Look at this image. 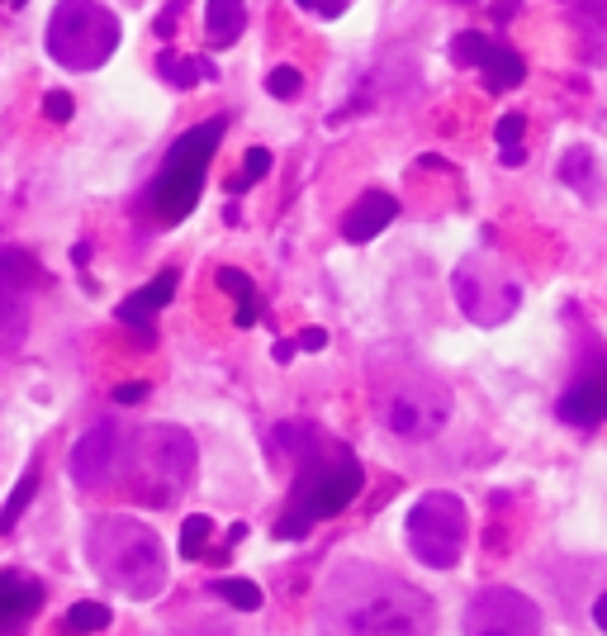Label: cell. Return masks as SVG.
Returning <instances> with one entry per match:
<instances>
[{"label": "cell", "instance_id": "4316f807", "mask_svg": "<svg viewBox=\"0 0 607 636\" xmlns=\"http://www.w3.org/2000/svg\"><path fill=\"white\" fill-rule=\"evenodd\" d=\"M266 91H271L276 100H295V96L304 91L299 67H271V77H266Z\"/></svg>", "mask_w": 607, "mask_h": 636}, {"label": "cell", "instance_id": "5b68a950", "mask_svg": "<svg viewBox=\"0 0 607 636\" xmlns=\"http://www.w3.org/2000/svg\"><path fill=\"white\" fill-rule=\"evenodd\" d=\"M228 133V119H209V123H195L181 138L171 143V152L162 157V167L142 190V205L157 223H181L195 205H200V190H205V167L209 157L219 152Z\"/></svg>", "mask_w": 607, "mask_h": 636}, {"label": "cell", "instance_id": "ac0fdd59", "mask_svg": "<svg viewBox=\"0 0 607 636\" xmlns=\"http://www.w3.org/2000/svg\"><path fill=\"white\" fill-rule=\"evenodd\" d=\"M569 20H575L584 58L588 62H607V0H579Z\"/></svg>", "mask_w": 607, "mask_h": 636}, {"label": "cell", "instance_id": "d6986e66", "mask_svg": "<svg viewBox=\"0 0 607 636\" xmlns=\"http://www.w3.org/2000/svg\"><path fill=\"white\" fill-rule=\"evenodd\" d=\"M242 24H247V6H242V0H209V6H205V33H209L213 48L238 43Z\"/></svg>", "mask_w": 607, "mask_h": 636}, {"label": "cell", "instance_id": "8fae6325", "mask_svg": "<svg viewBox=\"0 0 607 636\" xmlns=\"http://www.w3.org/2000/svg\"><path fill=\"white\" fill-rule=\"evenodd\" d=\"M466 636H541V608L508 585H489L470 598Z\"/></svg>", "mask_w": 607, "mask_h": 636}, {"label": "cell", "instance_id": "5bb4252c", "mask_svg": "<svg viewBox=\"0 0 607 636\" xmlns=\"http://www.w3.org/2000/svg\"><path fill=\"white\" fill-rule=\"evenodd\" d=\"M176 286H181V271H176V267H167L162 276H152L148 286L133 290V295L119 305V324H129L133 332H142V338L152 342V338H157V314L171 305Z\"/></svg>", "mask_w": 607, "mask_h": 636}, {"label": "cell", "instance_id": "d6a6232c", "mask_svg": "<svg viewBox=\"0 0 607 636\" xmlns=\"http://www.w3.org/2000/svg\"><path fill=\"white\" fill-rule=\"evenodd\" d=\"M304 10H318V14H342L347 10V0H299Z\"/></svg>", "mask_w": 607, "mask_h": 636}, {"label": "cell", "instance_id": "f546056e", "mask_svg": "<svg viewBox=\"0 0 607 636\" xmlns=\"http://www.w3.org/2000/svg\"><path fill=\"white\" fill-rule=\"evenodd\" d=\"M71 110H77V100H71L67 91H52V96H43V115H48L52 123H67V119H71Z\"/></svg>", "mask_w": 607, "mask_h": 636}, {"label": "cell", "instance_id": "ba28073f", "mask_svg": "<svg viewBox=\"0 0 607 636\" xmlns=\"http://www.w3.org/2000/svg\"><path fill=\"white\" fill-rule=\"evenodd\" d=\"M404 533H408V551H414L427 570H456L460 556H466V541H470L466 504L446 489L422 494V499L408 508Z\"/></svg>", "mask_w": 607, "mask_h": 636}, {"label": "cell", "instance_id": "277c9868", "mask_svg": "<svg viewBox=\"0 0 607 636\" xmlns=\"http://www.w3.org/2000/svg\"><path fill=\"white\" fill-rule=\"evenodd\" d=\"M375 414L404 441H432L451 423V390L432 370L399 357L395 370L375 366Z\"/></svg>", "mask_w": 607, "mask_h": 636}, {"label": "cell", "instance_id": "cb8c5ba5", "mask_svg": "<svg viewBox=\"0 0 607 636\" xmlns=\"http://www.w3.org/2000/svg\"><path fill=\"white\" fill-rule=\"evenodd\" d=\"M110 627V608L96 604V598H81V604L67 608V632L71 636H91V632H105Z\"/></svg>", "mask_w": 607, "mask_h": 636}, {"label": "cell", "instance_id": "30bf717a", "mask_svg": "<svg viewBox=\"0 0 607 636\" xmlns=\"http://www.w3.org/2000/svg\"><path fill=\"white\" fill-rule=\"evenodd\" d=\"M39 261L20 247H0V361H10L20 351L29 332V295L43 286Z\"/></svg>", "mask_w": 607, "mask_h": 636}, {"label": "cell", "instance_id": "d590c367", "mask_svg": "<svg viewBox=\"0 0 607 636\" xmlns=\"http://www.w3.org/2000/svg\"><path fill=\"white\" fill-rule=\"evenodd\" d=\"M523 157H527L523 148H504V167H523Z\"/></svg>", "mask_w": 607, "mask_h": 636}, {"label": "cell", "instance_id": "484cf974", "mask_svg": "<svg viewBox=\"0 0 607 636\" xmlns=\"http://www.w3.org/2000/svg\"><path fill=\"white\" fill-rule=\"evenodd\" d=\"M560 181H569V186H579L584 196H588V181H594V157H588L584 148H575L565 157V167H560Z\"/></svg>", "mask_w": 607, "mask_h": 636}, {"label": "cell", "instance_id": "d4e9b609", "mask_svg": "<svg viewBox=\"0 0 607 636\" xmlns=\"http://www.w3.org/2000/svg\"><path fill=\"white\" fill-rule=\"evenodd\" d=\"M209 541H213V523H209L205 514H190V518L181 523V556H186V560H200V556L209 551Z\"/></svg>", "mask_w": 607, "mask_h": 636}, {"label": "cell", "instance_id": "4fadbf2b", "mask_svg": "<svg viewBox=\"0 0 607 636\" xmlns=\"http://www.w3.org/2000/svg\"><path fill=\"white\" fill-rule=\"evenodd\" d=\"M451 62L456 67H479V77H485L489 91H513V86H523V77H527V62L517 58L513 48L485 39V33H456Z\"/></svg>", "mask_w": 607, "mask_h": 636}, {"label": "cell", "instance_id": "52a82bcc", "mask_svg": "<svg viewBox=\"0 0 607 636\" xmlns=\"http://www.w3.org/2000/svg\"><path fill=\"white\" fill-rule=\"evenodd\" d=\"M119 48V14L100 0H58L48 14V58L67 72H96Z\"/></svg>", "mask_w": 607, "mask_h": 636}, {"label": "cell", "instance_id": "2e32d148", "mask_svg": "<svg viewBox=\"0 0 607 636\" xmlns=\"http://www.w3.org/2000/svg\"><path fill=\"white\" fill-rule=\"evenodd\" d=\"M43 608V585L33 575L6 570L0 575V636H14L33 623V613Z\"/></svg>", "mask_w": 607, "mask_h": 636}, {"label": "cell", "instance_id": "7402d4cb", "mask_svg": "<svg viewBox=\"0 0 607 636\" xmlns=\"http://www.w3.org/2000/svg\"><path fill=\"white\" fill-rule=\"evenodd\" d=\"M39 494V466H29L24 475H20V485L10 489V499H6V508H0V533H14V523H20V514L29 508V499Z\"/></svg>", "mask_w": 607, "mask_h": 636}, {"label": "cell", "instance_id": "8992f818", "mask_svg": "<svg viewBox=\"0 0 607 636\" xmlns=\"http://www.w3.org/2000/svg\"><path fill=\"white\" fill-rule=\"evenodd\" d=\"M123 470H129V489L142 504L181 499L195 480V437L186 428H171V423L138 428L123 441Z\"/></svg>", "mask_w": 607, "mask_h": 636}, {"label": "cell", "instance_id": "7a4b0ae2", "mask_svg": "<svg viewBox=\"0 0 607 636\" xmlns=\"http://www.w3.org/2000/svg\"><path fill=\"white\" fill-rule=\"evenodd\" d=\"M295 461H299V470L290 485V508L276 518V537H290V541L309 533L314 523L337 518L366 485V470L351 456V447H342V441H332L324 433H318Z\"/></svg>", "mask_w": 607, "mask_h": 636}, {"label": "cell", "instance_id": "8d00e7d4", "mask_svg": "<svg viewBox=\"0 0 607 636\" xmlns=\"http://www.w3.org/2000/svg\"><path fill=\"white\" fill-rule=\"evenodd\" d=\"M513 10H517V0H498V6H494V20H508Z\"/></svg>", "mask_w": 607, "mask_h": 636}, {"label": "cell", "instance_id": "7c38bea8", "mask_svg": "<svg viewBox=\"0 0 607 636\" xmlns=\"http://www.w3.org/2000/svg\"><path fill=\"white\" fill-rule=\"evenodd\" d=\"M119 466H123V433L115 418H100L71 447V480H77V489H105V485H115Z\"/></svg>", "mask_w": 607, "mask_h": 636}, {"label": "cell", "instance_id": "e0dca14e", "mask_svg": "<svg viewBox=\"0 0 607 636\" xmlns=\"http://www.w3.org/2000/svg\"><path fill=\"white\" fill-rule=\"evenodd\" d=\"M395 215H399V200L389 196V190H366V196L347 209L342 238H347V242H370V238H380L385 228L395 223Z\"/></svg>", "mask_w": 607, "mask_h": 636}, {"label": "cell", "instance_id": "e575fe53", "mask_svg": "<svg viewBox=\"0 0 607 636\" xmlns=\"http://www.w3.org/2000/svg\"><path fill=\"white\" fill-rule=\"evenodd\" d=\"M594 623L607 632V594H598V604H594Z\"/></svg>", "mask_w": 607, "mask_h": 636}, {"label": "cell", "instance_id": "74e56055", "mask_svg": "<svg viewBox=\"0 0 607 636\" xmlns=\"http://www.w3.org/2000/svg\"><path fill=\"white\" fill-rule=\"evenodd\" d=\"M456 6H475V0H456Z\"/></svg>", "mask_w": 607, "mask_h": 636}, {"label": "cell", "instance_id": "9c48e42d", "mask_svg": "<svg viewBox=\"0 0 607 636\" xmlns=\"http://www.w3.org/2000/svg\"><path fill=\"white\" fill-rule=\"evenodd\" d=\"M451 290H456L460 314L479 328L508 324L517 314V305H523V286H517L513 271L489 252H475V257L460 261L456 276H451Z\"/></svg>", "mask_w": 607, "mask_h": 636}, {"label": "cell", "instance_id": "83f0119b", "mask_svg": "<svg viewBox=\"0 0 607 636\" xmlns=\"http://www.w3.org/2000/svg\"><path fill=\"white\" fill-rule=\"evenodd\" d=\"M266 171H271V152H266V148H252V152H247V162H242V176L233 181V190H247V186H257Z\"/></svg>", "mask_w": 607, "mask_h": 636}, {"label": "cell", "instance_id": "1f68e13d", "mask_svg": "<svg viewBox=\"0 0 607 636\" xmlns=\"http://www.w3.org/2000/svg\"><path fill=\"white\" fill-rule=\"evenodd\" d=\"M176 24H181V0H171V6L162 10V20H157V33H162V39H167V33H171Z\"/></svg>", "mask_w": 607, "mask_h": 636}, {"label": "cell", "instance_id": "4dcf8cb0", "mask_svg": "<svg viewBox=\"0 0 607 636\" xmlns=\"http://www.w3.org/2000/svg\"><path fill=\"white\" fill-rule=\"evenodd\" d=\"M299 347H304V351H324V347H328V332H324V328H304V332H299Z\"/></svg>", "mask_w": 607, "mask_h": 636}, {"label": "cell", "instance_id": "9a60e30c", "mask_svg": "<svg viewBox=\"0 0 607 636\" xmlns=\"http://www.w3.org/2000/svg\"><path fill=\"white\" fill-rule=\"evenodd\" d=\"M556 409H560L565 423H575V428H594V423H607V361L588 366L584 376L560 395Z\"/></svg>", "mask_w": 607, "mask_h": 636}, {"label": "cell", "instance_id": "44dd1931", "mask_svg": "<svg viewBox=\"0 0 607 636\" xmlns=\"http://www.w3.org/2000/svg\"><path fill=\"white\" fill-rule=\"evenodd\" d=\"M219 290H228V295L238 299V314H233L238 328H252L257 318H261V295H257V286H252V280H247L242 271L223 267V271H219Z\"/></svg>", "mask_w": 607, "mask_h": 636}, {"label": "cell", "instance_id": "ffe728a7", "mask_svg": "<svg viewBox=\"0 0 607 636\" xmlns=\"http://www.w3.org/2000/svg\"><path fill=\"white\" fill-rule=\"evenodd\" d=\"M157 77L167 86H176V91H190V86L219 77V67L209 58H176V52H162V58H157Z\"/></svg>", "mask_w": 607, "mask_h": 636}, {"label": "cell", "instance_id": "603a6c76", "mask_svg": "<svg viewBox=\"0 0 607 636\" xmlns=\"http://www.w3.org/2000/svg\"><path fill=\"white\" fill-rule=\"evenodd\" d=\"M209 594L223 598V604H233V608H242V613H257L266 604V594L252 585V579H213Z\"/></svg>", "mask_w": 607, "mask_h": 636}, {"label": "cell", "instance_id": "3957f363", "mask_svg": "<svg viewBox=\"0 0 607 636\" xmlns=\"http://www.w3.org/2000/svg\"><path fill=\"white\" fill-rule=\"evenodd\" d=\"M86 560L115 594H129L138 604L162 594L167 585V546L148 523L129 514H105L86 533Z\"/></svg>", "mask_w": 607, "mask_h": 636}, {"label": "cell", "instance_id": "836d02e7", "mask_svg": "<svg viewBox=\"0 0 607 636\" xmlns=\"http://www.w3.org/2000/svg\"><path fill=\"white\" fill-rule=\"evenodd\" d=\"M142 395H148V385H138V380H133V385H119V390H115L119 404H138Z\"/></svg>", "mask_w": 607, "mask_h": 636}, {"label": "cell", "instance_id": "6da1fadb", "mask_svg": "<svg viewBox=\"0 0 607 636\" xmlns=\"http://www.w3.org/2000/svg\"><path fill=\"white\" fill-rule=\"evenodd\" d=\"M437 608L418 585L351 560L324 585L318 636H432Z\"/></svg>", "mask_w": 607, "mask_h": 636}, {"label": "cell", "instance_id": "f1b7e54d", "mask_svg": "<svg viewBox=\"0 0 607 636\" xmlns=\"http://www.w3.org/2000/svg\"><path fill=\"white\" fill-rule=\"evenodd\" d=\"M523 133H527V115H504L494 123L498 148H517V143H523Z\"/></svg>", "mask_w": 607, "mask_h": 636}]
</instances>
